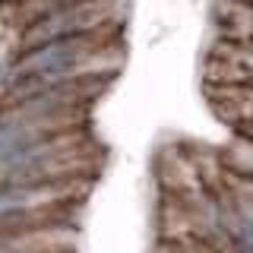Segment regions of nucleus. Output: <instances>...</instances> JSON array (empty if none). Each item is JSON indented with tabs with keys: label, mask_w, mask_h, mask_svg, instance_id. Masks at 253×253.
<instances>
[{
	"label": "nucleus",
	"mask_w": 253,
	"mask_h": 253,
	"mask_svg": "<svg viewBox=\"0 0 253 253\" xmlns=\"http://www.w3.org/2000/svg\"><path fill=\"white\" fill-rule=\"evenodd\" d=\"M124 47L117 32H98V35H79V38H60L35 47H22L16 63L10 67L6 79V101H19L26 95L47 89L70 79L101 76L111 79L121 70Z\"/></svg>",
	"instance_id": "1"
},
{
	"label": "nucleus",
	"mask_w": 253,
	"mask_h": 253,
	"mask_svg": "<svg viewBox=\"0 0 253 253\" xmlns=\"http://www.w3.org/2000/svg\"><path fill=\"white\" fill-rule=\"evenodd\" d=\"M126 19V0H85L63 10L44 13L38 19H29L22 29V47H35L60 38L98 35V32H121Z\"/></svg>",
	"instance_id": "2"
},
{
	"label": "nucleus",
	"mask_w": 253,
	"mask_h": 253,
	"mask_svg": "<svg viewBox=\"0 0 253 253\" xmlns=\"http://www.w3.org/2000/svg\"><path fill=\"white\" fill-rule=\"evenodd\" d=\"M73 3H85V0H19V16L29 22V19H38V16H44V13L73 6Z\"/></svg>",
	"instance_id": "4"
},
{
	"label": "nucleus",
	"mask_w": 253,
	"mask_h": 253,
	"mask_svg": "<svg viewBox=\"0 0 253 253\" xmlns=\"http://www.w3.org/2000/svg\"><path fill=\"white\" fill-rule=\"evenodd\" d=\"M244 3H250V6H253V0H244Z\"/></svg>",
	"instance_id": "6"
},
{
	"label": "nucleus",
	"mask_w": 253,
	"mask_h": 253,
	"mask_svg": "<svg viewBox=\"0 0 253 253\" xmlns=\"http://www.w3.org/2000/svg\"><path fill=\"white\" fill-rule=\"evenodd\" d=\"M221 165H225V171L234 174L237 180H253V139L247 133H241V136L228 146Z\"/></svg>",
	"instance_id": "3"
},
{
	"label": "nucleus",
	"mask_w": 253,
	"mask_h": 253,
	"mask_svg": "<svg viewBox=\"0 0 253 253\" xmlns=\"http://www.w3.org/2000/svg\"><path fill=\"white\" fill-rule=\"evenodd\" d=\"M3 79H10V63H6L3 54H0V83H3Z\"/></svg>",
	"instance_id": "5"
}]
</instances>
